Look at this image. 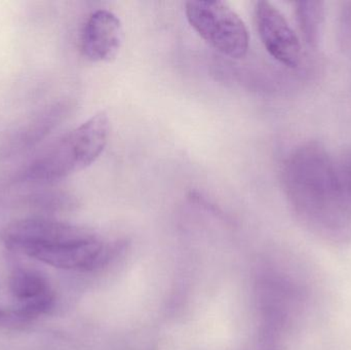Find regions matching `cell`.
<instances>
[{
    "instance_id": "7",
    "label": "cell",
    "mask_w": 351,
    "mask_h": 350,
    "mask_svg": "<svg viewBox=\"0 0 351 350\" xmlns=\"http://www.w3.org/2000/svg\"><path fill=\"white\" fill-rule=\"evenodd\" d=\"M8 289L16 302L14 312L27 322L47 314L55 305V293L49 279L41 271L19 267L12 271Z\"/></svg>"
},
{
    "instance_id": "3",
    "label": "cell",
    "mask_w": 351,
    "mask_h": 350,
    "mask_svg": "<svg viewBox=\"0 0 351 350\" xmlns=\"http://www.w3.org/2000/svg\"><path fill=\"white\" fill-rule=\"evenodd\" d=\"M313 303L311 279L292 271H268L261 286L265 349L280 350L285 340L308 318Z\"/></svg>"
},
{
    "instance_id": "9",
    "label": "cell",
    "mask_w": 351,
    "mask_h": 350,
    "mask_svg": "<svg viewBox=\"0 0 351 350\" xmlns=\"http://www.w3.org/2000/svg\"><path fill=\"white\" fill-rule=\"evenodd\" d=\"M66 112V105H56L22 127L10 132L0 145V153L10 155L38 143L62 121Z\"/></svg>"
},
{
    "instance_id": "5",
    "label": "cell",
    "mask_w": 351,
    "mask_h": 350,
    "mask_svg": "<svg viewBox=\"0 0 351 350\" xmlns=\"http://www.w3.org/2000/svg\"><path fill=\"white\" fill-rule=\"evenodd\" d=\"M92 236L93 232L80 226L41 218L12 222L0 232L6 248L22 255L36 249L86 240Z\"/></svg>"
},
{
    "instance_id": "4",
    "label": "cell",
    "mask_w": 351,
    "mask_h": 350,
    "mask_svg": "<svg viewBox=\"0 0 351 350\" xmlns=\"http://www.w3.org/2000/svg\"><path fill=\"white\" fill-rule=\"evenodd\" d=\"M186 18L193 30L230 59H243L249 51V31L243 18L226 2L189 1Z\"/></svg>"
},
{
    "instance_id": "2",
    "label": "cell",
    "mask_w": 351,
    "mask_h": 350,
    "mask_svg": "<svg viewBox=\"0 0 351 350\" xmlns=\"http://www.w3.org/2000/svg\"><path fill=\"white\" fill-rule=\"evenodd\" d=\"M110 121L104 111L56 142L19 175L23 182H53L92 166L104 151Z\"/></svg>"
},
{
    "instance_id": "1",
    "label": "cell",
    "mask_w": 351,
    "mask_h": 350,
    "mask_svg": "<svg viewBox=\"0 0 351 350\" xmlns=\"http://www.w3.org/2000/svg\"><path fill=\"white\" fill-rule=\"evenodd\" d=\"M282 183L295 216L307 232L333 246L351 244V197L341 168L322 144L297 147L286 160Z\"/></svg>"
},
{
    "instance_id": "10",
    "label": "cell",
    "mask_w": 351,
    "mask_h": 350,
    "mask_svg": "<svg viewBox=\"0 0 351 350\" xmlns=\"http://www.w3.org/2000/svg\"><path fill=\"white\" fill-rule=\"evenodd\" d=\"M296 14L305 40L311 47H317L325 22V3L313 0L296 2Z\"/></svg>"
},
{
    "instance_id": "8",
    "label": "cell",
    "mask_w": 351,
    "mask_h": 350,
    "mask_svg": "<svg viewBox=\"0 0 351 350\" xmlns=\"http://www.w3.org/2000/svg\"><path fill=\"white\" fill-rule=\"evenodd\" d=\"M121 20L108 10L93 12L82 32V51L92 62H110L115 59L123 43Z\"/></svg>"
},
{
    "instance_id": "11",
    "label": "cell",
    "mask_w": 351,
    "mask_h": 350,
    "mask_svg": "<svg viewBox=\"0 0 351 350\" xmlns=\"http://www.w3.org/2000/svg\"><path fill=\"white\" fill-rule=\"evenodd\" d=\"M28 205L43 211H60L72 207L73 201L63 192H43L31 195Z\"/></svg>"
},
{
    "instance_id": "13",
    "label": "cell",
    "mask_w": 351,
    "mask_h": 350,
    "mask_svg": "<svg viewBox=\"0 0 351 350\" xmlns=\"http://www.w3.org/2000/svg\"><path fill=\"white\" fill-rule=\"evenodd\" d=\"M340 168H341L344 182H346L351 197V147L344 150L343 154H342Z\"/></svg>"
},
{
    "instance_id": "12",
    "label": "cell",
    "mask_w": 351,
    "mask_h": 350,
    "mask_svg": "<svg viewBox=\"0 0 351 350\" xmlns=\"http://www.w3.org/2000/svg\"><path fill=\"white\" fill-rule=\"evenodd\" d=\"M24 324H28V322L21 318L14 310H0V326L18 327Z\"/></svg>"
},
{
    "instance_id": "6",
    "label": "cell",
    "mask_w": 351,
    "mask_h": 350,
    "mask_svg": "<svg viewBox=\"0 0 351 350\" xmlns=\"http://www.w3.org/2000/svg\"><path fill=\"white\" fill-rule=\"evenodd\" d=\"M256 28L264 47L276 61L295 68L301 61V45L292 27L271 2H256L254 8Z\"/></svg>"
}]
</instances>
